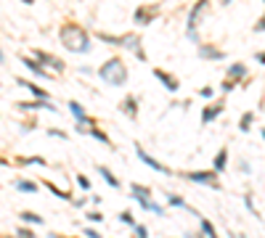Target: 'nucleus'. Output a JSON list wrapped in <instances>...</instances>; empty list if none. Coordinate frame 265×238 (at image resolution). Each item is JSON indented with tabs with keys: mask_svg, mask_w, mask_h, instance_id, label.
Instances as JSON below:
<instances>
[{
	"mask_svg": "<svg viewBox=\"0 0 265 238\" xmlns=\"http://www.w3.org/2000/svg\"><path fill=\"white\" fill-rule=\"evenodd\" d=\"M207 8H210V0H196V3L191 5L188 21H186V37H188L191 43H196V45H199V21L204 19Z\"/></svg>",
	"mask_w": 265,
	"mask_h": 238,
	"instance_id": "obj_3",
	"label": "nucleus"
},
{
	"mask_svg": "<svg viewBox=\"0 0 265 238\" xmlns=\"http://www.w3.org/2000/svg\"><path fill=\"white\" fill-rule=\"evenodd\" d=\"M120 48H127L138 61H146V59H149V56H146V50H143V40H140L138 32H125V35H122Z\"/></svg>",
	"mask_w": 265,
	"mask_h": 238,
	"instance_id": "obj_5",
	"label": "nucleus"
},
{
	"mask_svg": "<svg viewBox=\"0 0 265 238\" xmlns=\"http://www.w3.org/2000/svg\"><path fill=\"white\" fill-rule=\"evenodd\" d=\"M8 238H11V236H8Z\"/></svg>",
	"mask_w": 265,
	"mask_h": 238,
	"instance_id": "obj_54",
	"label": "nucleus"
},
{
	"mask_svg": "<svg viewBox=\"0 0 265 238\" xmlns=\"http://www.w3.org/2000/svg\"><path fill=\"white\" fill-rule=\"evenodd\" d=\"M85 220H90V223H104L101 212H85Z\"/></svg>",
	"mask_w": 265,
	"mask_h": 238,
	"instance_id": "obj_37",
	"label": "nucleus"
},
{
	"mask_svg": "<svg viewBox=\"0 0 265 238\" xmlns=\"http://www.w3.org/2000/svg\"><path fill=\"white\" fill-rule=\"evenodd\" d=\"M135 154H138L140 164H146L149 169H154V172H162V175H172V169L167 167V164H162L159 159H154V156H151V154H149V151H146L140 143H135Z\"/></svg>",
	"mask_w": 265,
	"mask_h": 238,
	"instance_id": "obj_7",
	"label": "nucleus"
},
{
	"mask_svg": "<svg viewBox=\"0 0 265 238\" xmlns=\"http://www.w3.org/2000/svg\"><path fill=\"white\" fill-rule=\"evenodd\" d=\"M45 188H48V191H50V193H53V196L64 198V201H72V198H75L72 193H66V191H61V188H59V185H56V183H45Z\"/></svg>",
	"mask_w": 265,
	"mask_h": 238,
	"instance_id": "obj_27",
	"label": "nucleus"
},
{
	"mask_svg": "<svg viewBox=\"0 0 265 238\" xmlns=\"http://www.w3.org/2000/svg\"><path fill=\"white\" fill-rule=\"evenodd\" d=\"M218 3H220V5H231L234 0H218Z\"/></svg>",
	"mask_w": 265,
	"mask_h": 238,
	"instance_id": "obj_46",
	"label": "nucleus"
},
{
	"mask_svg": "<svg viewBox=\"0 0 265 238\" xmlns=\"http://www.w3.org/2000/svg\"><path fill=\"white\" fill-rule=\"evenodd\" d=\"M59 40H61V45H64V50H69V53H77V56L90 53V50H93V43H90V32H88L82 24H77V21H66V24H61Z\"/></svg>",
	"mask_w": 265,
	"mask_h": 238,
	"instance_id": "obj_1",
	"label": "nucleus"
},
{
	"mask_svg": "<svg viewBox=\"0 0 265 238\" xmlns=\"http://www.w3.org/2000/svg\"><path fill=\"white\" fill-rule=\"evenodd\" d=\"M130 196L138 201V198H151V188L149 185H140V183H130Z\"/></svg>",
	"mask_w": 265,
	"mask_h": 238,
	"instance_id": "obj_21",
	"label": "nucleus"
},
{
	"mask_svg": "<svg viewBox=\"0 0 265 238\" xmlns=\"http://www.w3.org/2000/svg\"><path fill=\"white\" fill-rule=\"evenodd\" d=\"M223 109H225V104H223V101H212V104H207L204 109H202V124L215 122V119L223 114Z\"/></svg>",
	"mask_w": 265,
	"mask_h": 238,
	"instance_id": "obj_14",
	"label": "nucleus"
},
{
	"mask_svg": "<svg viewBox=\"0 0 265 238\" xmlns=\"http://www.w3.org/2000/svg\"><path fill=\"white\" fill-rule=\"evenodd\" d=\"M0 64H5V53H3V50H0Z\"/></svg>",
	"mask_w": 265,
	"mask_h": 238,
	"instance_id": "obj_47",
	"label": "nucleus"
},
{
	"mask_svg": "<svg viewBox=\"0 0 265 238\" xmlns=\"http://www.w3.org/2000/svg\"><path fill=\"white\" fill-rule=\"evenodd\" d=\"M85 238H101L98 233H95V230L93 228H85Z\"/></svg>",
	"mask_w": 265,
	"mask_h": 238,
	"instance_id": "obj_43",
	"label": "nucleus"
},
{
	"mask_svg": "<svg viewBox=\"0 0 265 238\" xmlns=\"http://www.w3.org/2000/svg\"><path fill=\"white\" fill-rule=\"evenodd\" d=\"M260 135H263V140H265V127H263V130H260Z\"/></svg>",
	"mask_w": 265,
	"mask_h": 238,
	"instance_id": "obj_52",
	"label": "nucleus"
},
{
	"mask_svg": "<svg viewBox=\"0 0 265 238\" xmlns=\"http://www.w3.org/2000/svg\"><path fill=\"white\" fill-rule=\"evenodd\" d=\"M212 169H215L218 175H220V172H225V169H228V149H220V151H218L215 162H212Z\"/></svg>",
	"mask_w": 265,
	"mask_h": 238,
	"instance_id": "obj_20",
	"label": "nucleus"
},
{
	"mask_svg": "<svg viewBox=\"0 0 265 238\" xmlns=\"http://www.w3.org/2000/svg\"><path fill=\"white\" fill-rule=\"evenodd\" d=\"M19 61L27 66V72H30L32 77H40V79H56L53 72H48V69H45V66L35 59V56H21V53H19Z\"/></svg>",
	"mask_w": 265,
	"mask_h": 238,
	"instance_id": "obj_8",
	"label": "nucleus"
},
{
	"mask_svg": "<svg viewBox=\"0 0 265 238\" xmlns=\"http://www.w3.org/2000/svg\"><path fill=\"white\" fill-rule=\"evenodd\" d=\"M32 56H35L37 61L45 66L48 72H64L66 69V64H64V59H59V56H53V53H48V50H40V48H32Z\"/></svg>",
	"mask_w": 265,
	"mask_h": 238,
	"instance_id": "obj_6",
	"label": "nucleus"
},
{
	"mask_svg": "<svg viewBox=\"0 0 265 238\" xmlns=\"http://www.w3.org/2000/svg\"><path fill=\"white\" fill-rule=\"evenodd\" d=\"M95 74L101 77V82L109 85V88H122V85H127V79H130V72H127L125 61H122L120 56L106 59L104 64L98 66V72H95Z\"/></svg>",
	"mask_w": 265,
	"mask_h": 238,
	"instance_id": "obj_2",
	"label": "nucleus"
},
{
	"mask_svg": "<svg viewBox=\"0 0 265 238\" xmlns=\"http://www.w3.org/2000/svg\"><path fill=\"white\" fill-rule=\"evenodd\" d=\"M247 74H249V72H247V64H241V61H234V64L225 69V77H228V79H236V82H241Z\"/></svg>",
	"mask_w": 265,
	"mask_h": 238,
	"instance_id": "obj_18",
	"label": "nucleus"
},
{
	"mask_svg": "<svg viewBox=\"0 0 265 238\" xmlns=\"http://www.w3.org/2000/svg\"><path fill=\"white\" fill-rule=\"evenodd\" d=\"M75 178H77V185H80L82 191H90V180L85 178V175H75Z\"/></svg>",
	"mask_w": 265,
	"mask_h": 238,
	"instance_id": "obj_36",
	"label": "nucleus"
},
{
	"mask_svg": "<svg viewBox=\"0 0 265 238\" xmlns=\"http://www.w3.org/2000/svg\"><path fill=\"white\" fill-rule=\"evenodd\" d=\"M239 169H241V172H244V175H249V162H247V159H239Z\"/></svg>",
	"mask_w": 265,
	"mask_h": 238,
	"instance_id": "obj_41",
	"label": "nucleus"
},
{
	"mask_svg": "<svg viewBox=\"0 0 265 238\" xmlns=\"http://www.w3.org/2000/svg\"><path fill=\"white\" fill-rule=\"evenodd\" d=\"M236 88H239V82H236V79H228V77H225L223 82H220V90H223V93H234Z\"/></svg>",
	"mask_w": 265,
	"mask_h": 238,
	"instance_id": "obj_31",
	"label": "nucleus"
},
{
	"mask_svg": "<svg viewBox=\"0 0 265 238\" xmlns=\"http://www.w3.org/2000/svg\"><path fill=\"white\" fill-rule=\"evenodd\" d=\"M120 223H122V225H127V228H133V225H135L133 212H120Z\"/></svg>",
	"mask_w": 265,
	"mask_h": 238,
	"instance_id": "obj_33",
	"label": "nucleus"
},
{
	"mask_svg": "<svg viewBox=\"0 0 265 238\" xmlns=\"http://www.w3.org/2000/svg\"><path fill=\"white\" fill-rule=\"evenodd\" d=\"M95 37L104 40L106 45H114V48H120V43H122V35H111V32H95Z\"/></svg>",
	"mask_w": 265,
	"mask_h": 238,
	"instance_id": "obj_24",
	"label": "nucleus"
},
{
	"mask_svg": "<svg viewBox=\"0 0 265 238\" xmlns=\"http://www.w3.org/2000/svg\"><path fill=\"white\" fill-rule=\"evenodd\" d=\"M19 220H24V223H30V225H43V223H45L40 214H35V212H21Z\"/></svg>",
	"mask_w": 265,
	"mask_h": 238,
	"instance_id": "obj_28",
	"label": "nucleus"
},
{
	"mask_svg": "<svg viewBox=\"0 0 265 238\" xmlns=\"http://www.w3.org/2000/svg\"><path fill=\"white\" fill-rule=\"evenodd\" d=\"M120 111L127 119H138V98H135V95H125V98L120 101Z\"/></svg>",
	"mask_w": 265,
	"mask_h": 238,
	"instance_id": "obj_16",
	"label": "nucleus"
},
{
	"mask_svg": "<svg viewBox=\"0 0 265 238\" xmlns=\"http://www.w3.org/2000/svg\"><path fill=\"white\" fill-rule=\"evenodd\" d=\"M133 238H149V228L146 225H133Z\"/></svg>",
	"mask_w": 265,
	"mask_h": 238,
	"instance_id": "obj_32",
	"label": "nucleus"
},
{
	"mask_svg": "<svg viewBox=\"0 0 265 238\" xmlns=\"http://www.w3.org/2000/svg\"><path fill=\"white\" fill-rule=\"evenodd\" d=\"M199 225H202V233H204L207 238H218V230L212 228V223H210V220L199 217Z\"/></svg>",
	"mask_w": 265,
	"mask_h": 238,
	"instance_id": "obj_29",
	"label": "nucleus"
},
{
	"mask_svg": "<svg viewBox=\"0 0 265 238\" xmlns=\"http://www.w3.org/2000/svg\"><path fill=\"white\" fill-rule=\"evenodd\" d=\"M231 238H244V236H239V233H234V230H231Z\"/></svg>",
	"mask_w": 265,
	"mask_h": 238,
	"instance_id": "obj_48",
	"label": "nucleus"
},
{
	"mask_svg": "<svg viewBox=\"0 0 265 238\" xmlns=\"http://www.w3.org/2000/svg\"><path fill=\"white\" fill-rule=\"evenodd\" d=\"M16 85H19V88H24L27 93L32 95V98H40V101H50V93H45V90L40 88V85H35V82H32V79L16 77Z\"/></svg>",
	"mask_w": 265,
	"mask_h": 238,
	"instance_id": "obj_13",
	"label": "nucleus"
},
{
	"mask_svg": "<svg viewBox=\"0 0 265 238\" xmlns=\"http://www.w3.org/2000/svg\"><path fill=\"white\" fill-rule=\"evenodd\" d=\"M14 185L21 191V193H37V183H32V180H16Z\"/></svg>",
	"mask_w": 265,
	"mask_h": 238,
	"instance_id": "obj_26",
	"label": "nucleus"
},
{
	"mask_svg": "<svg viewBox=\"0 0 265 238\" xmlns=\"http://www.w3.org/2000/svg\"><path fill=\"white\" fill-rule=\"evenodd\" d=\"M16 109L19 111H48V114H56V104L53 101H40V98H35V101H19L16 104Z\"/></svg>",
	"mask_w": 265,
	"mask_h": 238,
	"instance_id": "obj_10",
	"label": "nucleus"
},
{
	"mask_svg": "<svg viewBox=\"0 0 265 238\" xmlns=\"http://www.w3.org/2000/svg\"><path fill=\"white\" fill-rule=\"evenodd\" d=\"M252 122H255V111H244V114H241V119H239V130H241V133H249V130H252Z\"/></svg>",
	"mask_w": 265,
	"mask_h": 238,
	"instance_id": "obj_25",
	"label": "nucleus"
},
{
	"mask_svg": "<svg viewBox=\"0 0 265 238\" xmlns=\"http://www.w3.org/2000/svg\"><path fill=\"white\" fill-rule=\"evenodd\" d=\"M138 204L146 209V212H151V214H165V207L156 204V201H151V198H138Z\"/></svg>",
	"mask_w": 265,
	"mask_h": 238,
	"instance_id": "obj_22",
	"label": "nucleus"
},
{
	"mask_svg": "<svg viewBox=\"0 0 265 238\" xmlns=\"http://www.w3.org/2000/svg\"><path fill=\"white\" fill-rule=\"evenodd\" d=\"M252 30H255V32H257V35H260V32H265V14H263V16H260V19H257V21H255V27H252Z\"/></svg>",
	"mask_w": 265,
	"mask_h": 238,
	"instance_id": "obj_38",
	"label": "nucleus"
},
{
	"mask_svg": "<svg viewBox=\"0 0 265 238\" xmlns=\"http://www.w3.org/2000/svg\"><path fill=\"white\" fill-rule=\"evenodd\" d=\"M77 130H80L82 135H90V138H95L98 143H104V146H111V138L104 133V130H98V127H82V124H77Z\"/></svg>",
	"mask_w": 265,
	"mask_h": 238,
	"instance_id": "obj_17",
	"label": "nucleus"
},
{
	"mask_svg": "<svg viewBox=\"0 0 265 238\" xmlns=\"http://www.w3.org/2000/svg\"><path fill=\"white\" fill-rule=\"evenodd\" d=\"M255 61H257V64H263V66H265V50H263V53H255Z\"/></svg>",
	"mask_w": 265,
	"mask_h": 238,
	"instance_id": "obj_44",
	"label": "nucleus"
},
{
	"mask_svg": "<svg viewBox=\"0 0 265 238\" xmlns=\"http://www.w3.org/2000/svg\"><path fill=\"white\" fill-rule=\"evenodd\" d=\"M263 3H265V0H263Z\"/></svg>",
	"mask_w": 265,
	"mask_h": 238,
	"instance_id": "obj_53",
	"label": "nucleus"
},
{
	"mask_svg": "<svg viewBox=\"0 0 265 238\" xmlns=\"http://www.w3.org/2000/svg\"><path fill=\"white\" fill-rule=\"evenodd\" d=\"M16 164H21V167H30V164H32V167H45V164H48V162H45V159L43 156H19V159H16Z\"/></svg>",
	"mask_w": 265,
	"mask_h": 238,
	"instance_id": "obj_23",
	"label": "nucleus"
},
{
	"mask_svg": "<svg viewBox=\"0 0 265 238\" xmlns=\"http://www.w3.org/2000/svg\"><path fill=\"white\" fill-rule=\"evenodd\" d=\"M72 204H75V207H80V209H82V207H85V198H72Z\"/></svg>",
	"mask_w": 265,
	"mask_h": 238,
	"instance_id": "obj_45",
	"label": "nucleus"
},
{
	"mask_svg": "<svg viewBox=\"0 0 265 238\" xmlns=\"http://www.w3.org/2000/svg\"><path fill=\"white\" fill-rule=\"evenodd\" d=\"M50 238H64V236H56V233H50Z\"/></svg>",
	"mask_w": 265,
	"mask_h": 238,
	"instance_id": "obj_51",
	"label": "nucleus"
},
{
	"mask_svg": "<svg viewBox=\"0 0 265 238\" xmlns=\"http://www.w3.org/2000/svg\"><path fill=\"white\" fill-rule=\"evenodd\" d=\"M244 207L249 209V212L255 214V217H260V212H257V209H255V204H252V198H249V196H244Z\"/></svg>",
	"mask_w": 265,
	"mask_h": 238,
	"instance_id": "obj_39",
	"label": "nucleus"
},
{
	"mask_svg": "<svg viewBox=\"0 0 265 238\" xmlns=\"http://www.w3.org/2000/svg\"><path fill=\"white\" fill-rule=\"evenodd\" d=\"M151 72H154V77L162 82V88H165L167 93H178V90H180V79H178L175 74H170V72L159 69V66H156V69H151Z\"/></svg>",
	"mask_w": 265,
	"mask_h": 238,
	"instance_id": "obj_12",
	"label": "nucleus"
},
{
	"mask_svg": "<svg viewBox=\"0 0 265 238\" xmlns=\"http://www.w3.org/2000/svg\"><path fill=\"white\" fill-rule=\"evenodd\" d=\"M95 169H98V175H101V178H104V180H106V183H109V185H111V188H114V191H120V188H122V183H120V180L114 178V172H111L109 167H104V164H98V167H95Z\"/></svg>",
	"mask_w": 265,
	"mask_h": 238,
	"instance_id": "obj_19",
	"label": "nucleus"
},
{
	"mask_svg": "<svg viewBox=\"0 0 265 238\" xmlns=\"http://www.w3.org/2000/svg\"><path fill=\"white\" fill-rule=\"evenodd\" d=\"M167 204H170V207L188 209V204H186V198H183V196H178V193H167Z\"/></svg>",
	"mask_w": 265,
	"mask_h": 238,
	"instance_id": "obj_30",
	"label": "nucleus"
},
{
	"mask_svg": "<svg viewBox=\"0 0 265 238\" xmlns=\"http://www.w3.org/2000/svg\"><path fill=\"white\" fill-rule=\"evenodd\" d=\"M45 135H50V138H59V140H66V138H69V135H66L64 130H56V127L45 130Z\"/></svg>",
	"mask_w": 265,
	"mask_h": 238,
	"instance_id": "obj_35",
	"label": "nucleus"
},
{
	"mask_svg": "<svg viewBox=\"0 0 265 238\" xmlns=\"http://www.w3.org/2000/svg\"><path fill=\"white\" fill-rule=\"evenodd\" d=\"M156 16H159V5H138L135 14H133V24L135 27H149Z\"/></svg>",
	"mask_w": 265,
	"mask_h": 238,
	"instance_id": "obj_9",
	"label": "nucleus"
},
{
	"mask_svg": "<svg viewBox=\"0 0 265 238\" xmlns=\"http://www.w3.org/2000/svg\"><path fill=\"white\" fill-rule=\"evenodd\" d=\"M199 95L204 101H212V98H215V88H212V85H204V88L199 90Z\"/></svg>",
	"mask_w": 265,
	"mask_h": 238,
	"instance_id": "obj_34",
	"label": "nucleus"
},
{
	"mask_svg": "<svg viewBox=\"0 0 265 238\" xmlns=\"http://www.w3.org/2000/svg\"><path fill=\"white\" fill-rule=\"evenodd\" d=\"M21 3H27V5H32V3H35V0H21Z\"/></svg>",
	"mask_w": 265,
	"mask_h": 238,
	"instance_id": "obj_49",
	"label": "nucleus"
},
{
	"mask_svg": "<svg viewBox=\"0 0 265 238\" xmlns=\"http://www.w3.org/2000/svg\"><path fill=\"white\" fill-rule=\"evenodd\" d=\"M0 164H8V159H3V156H0Z\"/></svg>",
	"mask_w": 265,
	"mask_h": 238,
	"instance_id": "obj_50",
	"label": "nucleus"
},
{
	"mask_svg": "<svg viewBox=\"0 0 265 238\" xmlns=\"http://www.w3.org/2000/svg\"><path fill=\"white\" fill-rule=\"evenodd\" d=\"M16 238H35V233H32L30 228H19V233H16Z\"/></svg>",
	"mask_w": 265,
	"mask_h": 238,
	"instance_id": "obj_40",
	"label": "nucleus"
},
{
	"mask_svg": "<svg viewBox=\"0 0 265 238\" xmlns=\"http://www.w3.org/2000/svg\"><path fill=\"white\" fill-rule=\"evenodd\" d=\"M66 109L72 111V117H75L77 124H82V127H95V119L88 114L82 104H77V101H69V104H66Z\"/></svg>",
	"mask_w": 265,
	"mask_h": 238,
	"instance_id": "obj_11",
	"label": "nucleus"
},
{
	"mask_svg": "<svg viewBox=\"0 0 265 238\" xmlns=\"http://www.w3.org/2000/svg\"><path fill=\"white\" fill-rule=\"evenodd\" d=\"M196 56H199L202 61H223V59H225V50L215 48V45H202V43H199Z\"/></svg>",
	"mask_w": 265,
	"mask_h": 238,
	"instance_id": "obj_15",
	"label": "nucleus"
},
{
	"mask_svg": "<svg viewBox=\"0 0 265 238\" xmlns=\"http://www.w3.org/2000/svg\"><path fill=\"white\" fill-rule=\"evenodd\" d=\"M77 72H80V74H85V77L95 74V69H90V66H80V69H77Z\"/></svg>",
	"mask_w": 265,
	"mask_h": 238,
	"instance_id": "obj_42",
	"label": "nucleus"
},
{
	"mask_svg": "<svg viewBox=\"0 0 265 238\" xmlns=\"http://www.w3.org/2000/svg\"><path fill=\"white\" fill-rule=\"evenodd\" d=\"M183 178L188 180V183H196V185H210V188H220L215 169H191V172H183Z\"/></svg>",
	"mask_w": 265,
	"mask_h": 238,
	"instance_id": "obj_4",
	"label": "nucleus"
}]
</instances>
